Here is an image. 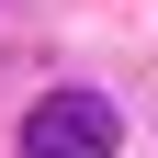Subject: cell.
Masks as SVG:
<instances>
[{
	"mask_svg": "<svg viewBox=\"0 0 158 158\" xmlns=\"http://www.w3.org/2000/svg\"><path fill=\"white\" fill-rule=\"evenodd\" d=\"M113 102L102 90H45V102L23 113V158H113Z\"/></svg>",
	"mask_w": 158,
	"mask_h": 158,
	"instance_id": "1",
	"label": "cell"
}]
</instances>
